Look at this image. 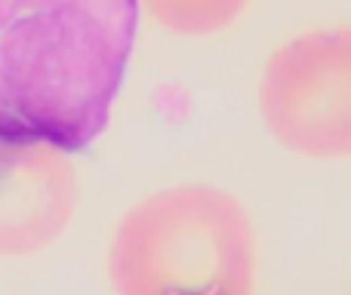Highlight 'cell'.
<instances>
[{
    "mask_svg": "<svg viewBox=\"0 0 351 295\" xmlns=\"http://www.w3.org/2000/svg\"><path fill=\"white\" fill-rule=\"evenodd\" d=\"M139 0H0V139L80 151L108 129Z\"/></svg>",
    "mask_w": 351,
    "mask_h": 295,
    "instance_id": "obj_1",
    "label": "cell"
},
{
    "mask_svg": "<svg viewBox=\"0 0 351 295\" xmlns=\"http://www.w3.org/2000/svg\"><path fill=\"white\" fill-rule=\"evenodd\" d=\"M121 295H250L259 234L234 194L188 181L123 212L105 259Z\"/></svg>",
    "mask_w": 351,
    "mask_h": 295,
    "instance_id": "obj_2",
    "label": "cell"
},
{
    "mask_svg": "<svg viewBox=\"0 0 351 295\" xmlns=\"http://www.w3.org/2000/svg\"><path fill=\"white\" fill-rule=\"evenodd\" d=\"M259 117L284 151L308 160L351 157V25L290 37L265 59Z\"/></svg>",
    "mask_w": 351,
    "mask_h": 295,
    "instance_id": "obj_3",
    "label": "cell"
},
{
    "mask_svg": "<svg viewBox=\"0 0 351 295\" xmlns=\"http://www.w3.org/2000/svg\"><path fill=\"white\" fill-rule=\"evenodd\" d=\"M80 200L71 151L40 139H0V259L56 246Z\"/></svg>",
    "mask_w": 351,
    "mask_h": 295,
    "instance_id": "obj_4",
    "label": "cell"
},
{
    "mask_svg": "<svg viewBox=\"0 0 351 295\" xmlns=\"http://www.w3.org/2000/svg\"><path fill=\"white\" fill-rule=\"evenodd\" d=\"M250 0H139V10L148 12L154 25L179 37H213L228 31Z\"/></svg>",
    "mask_w": 351,
    "mask_h": 295,
    "instance_id": "obj_5",
    "label": "cell"
}]
</instances>
